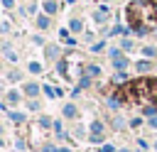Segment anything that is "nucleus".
Wrapping results in <instances>:
<instances>
[{
    "instance_id": "obj_1",
    "label": "nucleus",
    "mask_w": 157,
    "mask_h": 152,
    "mask_svg": "<svg viewBox=\"0 0 157 152\" xmlns=\"http://www.w3.org/2000/svg\"><path fill=\"white\" fill-rule=\"evenodd\" d=\"M113 101L123 105H137L145 113H155L157 110V78L137 76L132 81H125L113 91Z\"/></svg>"
},
{
    "instance_id": "obj_2",
    "label": "nucleus",
    "mask_w": 157,
    "mask_h": 152,
    "mask_svg": "<svg viewBox=\"0 0 157 152\" xmlns=\"http://www.w3.org/2000/svg\"><path fill=\"white\" fill-rule=\"evenodd\" d=\"M125 22L135 34H150L157 29V0H130L125 7Z\"/></svg>"
}]
</instances>
